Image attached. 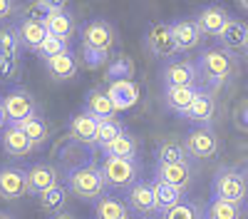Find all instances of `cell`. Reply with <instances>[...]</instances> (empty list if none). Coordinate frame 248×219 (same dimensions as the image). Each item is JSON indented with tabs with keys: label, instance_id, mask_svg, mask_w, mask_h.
<instances>
[{
	"label": "cell",
	"instance_id": "d4e9b609",
	"mask_svg": "<svg viewBox=\"0 0 248 219\" xmlns=\"http://www.w3.org/2000/svg\"><path fill=\"white\" fill-rule=\"evenodd\" d=\"M45 28L52 37H60L65 40V43H70V37L75 33V17L65 10V5H60L47 20H45Z\"/></svg>",
	"mask_w": 248,
	"mask_h": 219
},
{
	"label": "cell",
	"instance_id": "ffe728a7",
	"mask_svg": "<svg viewBox=\"0 0 248 219\" xmlns=\"http://www.w3.org/2000/svg\"><path fill=\"white\" fill-rule=\"evenodd\" d=\"M203 87H164V102L167 107L176 115H186L189 107L196 102V97L201 95Z\"/></svg>",
	"mask_w": 248,
	"mask_h": 219
},
{
	"label": "cell",
	"instance_id": "ee69618b",
	"mask_svg": "<svg viewBox=\"0 0 248 219\" xmlns=\"http://www.w3.org/2000/svg\"><path fill=\"white\" fill-rule=\"evenodd\" d=\"M238 8H241L243 13H248V0H241V3H238Z\"/></svg>",
	"mask_w": 248,
	"mask_h": 219
},
{
	"label": "cell",
	"instance_id": "4dcf8cb0",
	"mask_svg": "<svg viewBox=\"0 0 248 219\" xmlns=\"http://www.w3.org/2000/svg\"><path fill=\"white\" fill-rule=\"evenodd\" d=\"M206 219H243V204L211 199L209 207H206Z\"/></svg>",
	"mask_w": 248,
	"mask_h": 219
},
{
	"label": "cell",
	"instance_id": "836d02e7",
	"mask_svg": "<svg viewBox=\"0 0 248 219\" xmlns=\"http://www.w3.org/2000/svg\"><path fill=\"white\" fill-rule=\"evenodd\" d=\"M134 75V63L132 57L122 55V57H114L109 67H107V83H114V80H132Z\"/></svg>",
	"mask_w": 248,
	"mask_h": 219
},
{
	"label": "cell",
	"instance_id": "4316f807",
	"mask_svg": "<svg viewBox=\"0 0 248 219\" xmlns=\"http://www.w3.org/2000/svg\"><path fill=\"white\" fill-rule=\"evenodd\" d=\"M156 165H179V162H189V152H186L184 142L179 139H164L156 145Z\"/></svg>",
	"mask_w": 248,
	"mask_h": 219
},
{
	"label": "cell",
	"instance_id": "74e56055",
	"mask_svg": "<svg viewBox=\"0 0 248 219\" xmlns=\"http://www.w3.org/2000/svg\"><path fill=\"white\" fill-rule=\"evenodd\" d=\"M65 50H67V43H65V40L47 35V40H45L43 45H40L37 55L43 57V60H50V57H55V55H60V52H65Z\"/></svg>",
	"mask_w": 248,
	"mask_h": 219
},
{
	"label": "cell",
	"instance_id": "d6a6232c",
	"mask_svg": "<svg viewBox=\"0 0 248 219\" xmlns=\"http://www.w3.org/2000/svg\"><path fill=\"white\" fill-rule=\"evenodd\" d=\"M124 132H127V130L122 127V122H119V119H102V122H99V137H97V147H99V150H105L107 145H112L114 139H117V137H122Z\"/></svg>",
	"mask_w": 248,
	"mask_h": 219
},
{
	"label": "cell",
	"instance_id": "bcb514c9",
	"mask_svg": "<svg viewBox=\"0 0 248 219\" xmlns=\"http://www.w3.org/2000/svg\"><path fill=\"white\" fill-rule=\"evenodd\" d=\"M0 219H13L10 214H5V212H0Z\"/></svg>",
	"mask_w": 248,
	"mask_h": 219
},
{
	"label": "cell",
	"instance_id": "30bf717a",
	"mask_svg": "<svg viewBox=\"0 0 248 219\" xmlns=\"http://www.w3.org/2000/svg\"><path fill=\"white\" fill-rule=\"evenodd\" d=\"M124 199H127V207L139 214V217H149V214H159L156 212V199H154V189H152V182H144V179H139V182H134L127 194H124Z\"/></svg>",
	"mask_w": 248,
	"mask_h": 219
},
{
	"label": "cell",
	"instance_id": "60d3db41",
	"mask_svg": "<svg viewBox=\"0 0 248 219\" xmlns=\"http://www.w3.org/2000/svg\"><path fill=\"white\" fill-rule=\"evenodd\" d=\"M109 60V52H94V50H85V65L87 67H92V70H97V67H102Z\"/></svg>",
	"mask_w": 248,
	"mask_h": 219
},
{
	"label": "cell",
	"instance_id": "ab89813d",
	"mask_svg": "<svg viewBox=\"0 0 248 219\" xmlns=\"http://www.w3.org/2000/svg\"><path fill=\"white\" fill-rule=\"evenodd\" d=\"M0 77L3 80H15L17 77V60L0 57Z\"/></svg>",
	"mask_w": 248,
	"mask_h": 219
},
{
	"label": "cell",
	"instance_id": "277c9868",
	"mask_svg": "<svg viewBox=\"0 0 248 219\" xmlns=\"http://www.w3.org/2000/svg\"><path fill=\"white\" fill-rule=\"evenodd\" d=\"M102 174H105L107 189H129L134 182H139V162L124 157H105Z\"/></svg>",
	"mask_w": 248,
	"mask_h": 219
},
{
	"label": "cell",
	"instance_id": "9a60e30c",
	"mask_svg": "<svg viewBox=\"0 0 248 219\" xmlns=\"http://www.w3.org/2000/svg\"><path fill=\"white\" fill-rule=\"evenodd\" d=\"M169 28H171V35H174V40H176L179 52H186V50L199 48L201 40H203V33L199 30L196 20H189V17L174 20V23H169Z\"/></svg>",
	"mask_w": 248,
	"mask_h": 219
},
{
	"label": "cell",
	"instance_id": "f1b7e54d",
	"mask_svg": "<svg viewBox=\"0 0 248 219\" xmlns=\"http://www.w3.org/2000/svg\"><path fill=\"white\" fill-rule=\"evenodd\" d=\"M159 219H206V207H201L194 199H181L176 207H171L169 212H164Z\"/></svg>",
	"mask_w": 248,
	"mask_h": 219
},
{
	"label": "cell",
	"instance_id": "3957f363",
	"mask_svg": "<svg viewBox=\"0 0 248 219\" xmlns=\"http://www.w3.org/2000/svg\"><path fill=\"white\" fill-rule=\"evenodd\" d=\"M214 199H223L231 204H243L248 197V177L236 167H221L214 174Z\"/></svg>",
	"mask_w": 248,
	"mask_h": 219
},
{
	"label": "cell",
	"instance_id": "8992f818",
	"mask_svg": "<svg viewBox=\"0 0 248 219\" xmlns=\"http://www.w3.org/2000/svg\"><path fill=\"white\" fill-rule=\"evenodd\" d=\"M164 87H199L201 72L191 60H169L161 70Z\"/></svg>",
	"mask_w": 248,
	"mask_h": 219
},
{
	"label": "cell",
	"instance_id": "7a4b0ae2",
	"mask_svg": "<svg viewBox=\"0 0 248 219\" xmlns=\"http://www.w3.org/2000/svg\"><path fill=\"white\" fill-rule=\"evenodd\" d=\"M196 67L201 72V83H206L209 87H221L236 70V57L233 52L223 50V48H209L201 50Z\"/></svg>",
	"mask_w": 248,
	"mask_h": 219
},
{
	"label": "cell",
	"instance_id": "9c48e42d",
	"mask_svg": "<svg viewBox=\"0 0 248 219\" xmlns=\"http://www.w3.org/2000/svg\"><path fill=\"white\" fill-rule=\"evenodd\" d=\"M144 45L154 57H174L179 52L176 48V40L171 35V28L167 23H154L147 35H144Z\"/></svg>",
	"mask_w": 248,
	"mask_h": 219
},
{
	"label": "cell",
	"instance_id": "7dc6e473",
	"mask_svg": "<svg viewBox=\"0 0 248 219\" xmlns=\"http://www.w3.org/2000/svg\"><path fill=\"white\" fill-rule=\"evenodd\" d=\"M139 219H152V217H139Z\"/></svg>",
	"mask_w": 248,
	"mask_h": 219
},
{
	"label": "cell",
	"instance_id": "7402d4cb",
	"mask_svg": "<svg viewBox=\"0 0 248 219\" xmlns=\"http://www.w3.org/2000/svg\"><path fill=\"white\" fill-rule=\"evenodd\" d=\"M85 110L90 115H94L99 122L102 119H114V105L107 95V87H92L87 95H85Z\"/></svg>",
	"mask_w": 248,
	"mask_h": 219
},
{
	"label": "cell",
	"instance_id": "8d00e7d4",
	"mask_svg": "<svg viewBox=\"0 0 248 219\" xmlns=\"http://www.w3.org/2000/svg\"><path fill=\"white\" fill-rule=\"evenodd\" d=\"M60 5H62V3H52V0H35V3L28 5V17L45 23V20H47Z\"/></svg>",
	"mask_w": 248,
	"mask_h": 219
},
{
	"label": "cell",
	"instance_id": "5bb4252c",
	"mask_svg": "<svg viewBox=\"0 0 248 219\" xmlns=\"http://www.w3.org/2000/svg\"><path fill=\"white\" fill-rule=\"evenodd\" d=\"M60 185V172L52 165L37 162L28 169V194H45L47 189Z\"/></svg>",
	"mask_w": 248,
	"mask_h": 219
},
{
	"label": "cell",
	"instance_id": "f546056e",
	"mask_svg": "<svg viewBox=\"0 0 248 219\" xmlns=\"http://www.w3.org/2000/svg\"><path fill=\"white\" fill-rule=\"evenodd\" d=\"M15 127L23 130L35 147L45 145V142H47V137H50V130H47V125H45V119H43V117H37V115L30 117V119H25V122H17Z\"/></svg>",
	"mask_w": 248,
	"mask_h": 219
},
{
	"label": "cell",
	"instance_id": "83f0119b",
	"mask_svg": "<svg viewBox=\"0 0 248 219\" xmlns=\"http://www.w3.org/2000/svg\"><path fill=\"white\" fill-rule=\"evenodd\" d=\"M127 204L122 202V199H117V197H112V194H105L99 199V202L94 204V214H97V219H129V214H127Z\"/></svg>",
	"mask_w": 248,
	"mask_h": 219
},
{
	"label": "cell",
	"instance_id": "f35d334b",
	"mask_svg": "<svg viewBox=\"0 0 248 219\" xmlns=\"http://www.w3.org/2000/svg\"><path fill=\"white\" fill-rule=\"evenodd\" d=\"M233 125L241 132H248V97H243L233 110Z\"/></svg>",
	"mask_w": 248,
	"mask_h": 219
},
{
	"label": "cell",
	"instance_id": "8fae6325",
	"mask_svg": "<svg viewBox=\"0 0 248 219\" xmlns=\"http://www.w3.org/2000/svg\"><path fill=\"white\" fill-rule=\"evenodd\" d=\"M28 194V172L15 165L0 167V199H20Z\"/></svg>",
	"mask_w": 248,
	"mask_h": 219
},
{
	"label": "cell",
	"instance_id": "484cf974",
	"mask_svg": "<svg viewBox=\"0 0 248 219\" xmlns=\"http://www.w3.org/2000/svg\"><path fill=\"white\" fill-rule=\"evenodd\" d=\"M152 189H154V199H156V212L159 217L164 212H169L171 207H176L181 199H184V189L179 187H171L167 182H161V179H152Z\"/></svg>",
	"mask_w": 248,
	"mask_h": 219
},
{
	"label": "cell",
	"instance_id": "7bdbcfd3",
	"mask_svg": "<svg viewBox=\"0 0 248 219\" xmlns=\"http://www.w3.org/2000/svg\"><path fill=\"white\" fill-rule=\"evenodd\" d=\"M8 127V117H5V110H3V105H0V132H3Z\"/></svg>",
	"mask_w": 248,
	"mask_h": 219
},
{
	"label": "cell",
	"instance_id": "6da1fadb",
	"mask_svg": "<svg viewBox=\"0 0 248 219\" xmlns=\"http://www.w3.org/2000/svg\"><path fill=\"white\" fill-rule=\"evenodd\" d=\"M65 187L67 192H72L82 202H99L107 194V185H105V174H102V165L87 162L67 169L65 174Z\"/></svg>",
	"mask_w": 248,
	"mask_h": 219
},
{
	"label": "cell",
	"instance_id": "44dd1931",
	"mask_svg": "<svg viewBox=\"0 0 248 219\" xmlns=\"http://www.w3.org/2000/svg\"><path fill=\"white\" fill-rule=\"evenodd\" d=\"M216 40L221 43V48L229 50V52H236V50H243L246 52V45H248V25L243 23V20L231 17L229 25L221 30V35Z\"/></svg>",
	"mask_w": 248,
	"mask_h": 219
},
{
	"label": "cell",
	"instance_id": "5b68a950",
	"mask_svg": "<svg viewBox=\"0 0 248 219\" xmlns=\"http://www.w3.org/2000/svg\"><path fill=\"white\" fill-rule=\"evenodd\" d=\"M0 105H3V110H5L8 125L25 122V119L37 115V102L25 87H13L10 92H5V97L0 100Z\"/></svg>",
	"mask_w": 248,
	"mask_h": 219
},
{
	"label": "cell",
	"instance_id": "603a6c76",
	"mask_svg": "<svg viewBox=\"0 0 248 219\" xmlns=\"http://www.w3.org/2000/svg\"><path fill=\"white\" fill-rule=\"evenodd\" d=\"M214 112H216V100H214L211 90H201V95L196 97V102L189 107V112L184 115V119L199 122V125H209L214 119Z\"/></svg>",
	"mask_w": 248,
	"mask_h": 219
},
{
	"label": "cell",
	"instance_id": "d6986e66",
	"mask_svg": "<svg viewBox=\"0 0 248 219\" xmlns=\"http://www.w3.org/2000/svg\"><path fill=\"white\" fill-rule=\"evenodd\" d=\"M17 30V37H20V45H23L25 50H32L37 52L40 45L47 40V28L45 23H40V20H32V17H25V20H20V25L15 28Z\"/></svg>",
	"mask_w": 248,
	"mask_h": 219
},
{
	"label": "cell",
	"instance_id": "ac0fdd59",
	"mask_svg": "<svg viewBox=\"0 0 248 219\" xmlns=\"http://www.w3.org/2000/svg\"><path fill=\"white\" fill-rule=\"evenodd\" d=\"M0 147H3V152L10 154V157H25L35 150V145L28 139V135L15 125H8L0 132Z\"/></svg>",
	"mask_w": 248,
	"mask_h": 219
},
{
	"label": "cell",
	"instance_id": "ba28073f",
	"mask_svg": "<svg viewBox=\"0 0 248 219\" xmlns=\"http://www.w3.org/2000/svg\"><path fill=\"white\" fill-rule=\"evenodd\" d=\"M184 147L194 159H211L218 154V137L211 127H196L184 137Z\"/></svg>",
	"mask_w": 248,
	"mask_h": 219
},
{
	"label": "cell",
	"instance_id": "cb8c5ba5",
	"mask_svg": "<svg viewBox=\"0 0 248 219\" xmlns=\"http://www.w3.org/2000/svg\"><path fill=\"white\" fill-rule=\"evenodd\" d=\"M45 67H47V72L55 80H72L77 75V70H79V63H77V57L70 50H65V52L45 60Z\"/></svg>",
	"mask_w": 248,
	"mask_h": 219
},
{
	"label": "cell",
	"instance_id": "4fadbf2b",
	"mask_svg": "<svg viewBox=\"0 0 248 219\" xmlns=\"http://www.w3.org/2000/svg\"><path fill=\"white\" fill-rule=\"evenodd\" d=\"M194 20H196L199 30L203 33V37L206 35H209V37H218L221 30L229 25L231 15H229V10L221 8V5H206L203 10H199V15Z\"/></svg>",
	"mask_w": 248,
	"mask_h": 219
},
{
	"label": "cell",
	"instance_id": "e575fe53",
	"mask_svg": "<svg viewBox=\"0 0 248 219\" xmlns=\"http://www.w3.org/2000/svg\"><path fill=\"white\" fill-rule=\"evenodd\" d=\"M20 37H17V30L15 28H0V57H13L17 60V52H20Z\"/></svg>",
	"mask_w": 248,
	"mask_h": 219
},
{
	"label": "cell",
	"instance_id": "2e32d148",
	"mask_svg": "<svg viewBox=\"0 0 248 219\" xmlns=\"http://www.w3.org/2000/svg\"><path fill=\"white\" fill-rule=\"evenodd\" d=\"M154 179H161L171 187H179V189H189V185L194 182V169L189 162H179V165H156L154 169Z\"/></svg>",
	"mask_w": 248,
	"mask_h": 219
},
{
	"label": "cell",
	"instance_id": "c3c4849f",
	"mask_svg": "<svg viewBox=\"0 0 248 219\" xmlns=\"http://www.w3.org/2000/svg\"><path fill=\"white\" fill-rule=\"evenodd\" d=\"M246 52H248V45H246Z\"/></svg>",
	"mask_w": 248,
	"mask_h": 219
},
{
	"label": "cell",
	"instance_id": "f6af8a7d",
	"mask_svg": "<svg viewBox=\"0 0 248 219\" xmlns=\"http://www.w3.org/2000/svg\"><path fill=\"white\" fill-rule=\"evenodd\" d=\"M55 219H75V217H70V214H60V217H55Z\"/></svg>",
	"mask_w": 248,
	"mask_h": 219
},
{
	"label": "cell",
	"instance_id": "1f68e13d",
	"mask_svg": "<svg viewBox=\"0 0 248 219\" xmlns=\"http://www.w3.org/2000/svg\"><path fill=\"white\" fill-rule=\"evenodd\" d=\"M105 157H124V159H137V139L129 135V132H124L122 137H117L112 145H107L105 150Z\"/></svg>",
	"mask_w": 248,
	"mask_h": 219
},
{
	"label": "cell",
	"instance_id": "7c38bea8",
	"mask_svg": "<svg viewBox=\"0 0 248 219\" xmlns=\"http://www.w3.org/2000/svg\"><path fill=\"white\" fill-rule=\"evenodd\" d=\"M70 137L75 142L85 145V147H97V137H99V119L90 115L87 110L77 112L70 119Z\"/></svg>",
	"mask_w": 248,
	"mask_h": 219
},
{
	"label": "cell",
	"instance_id": "52a82bcc",
	"mask_svg": "<svg viewBox=\"0 0 248 219\" xmlns=\"http://www.w3.org/2000/svg\"><path fill=\"white\" fill-rule=\"evenodd\" d=\"M114 40H117V33L107 20H90V23L82 28V50L109 52Z\"/></svg>",
	"mask_w": 248,
	"mask_h": 219
},
{
	"label": "cell",
	"instance_id": "d590c367",
	"mask_svg": "<svg viewBox=\"0 0 248 219\" xmlns=\"http://www.w3.org/2000/svg\"><path fill=\"white\" fill-rule=\"evenodd\" d=\"M65 199H67V187L57 185V187L47 189L45 194H40V207H43L45 212H57V209H62Z\"/></svg>",
	"mask_w": 248,
	"mask_h": 219
},
{
	"label": "cell",
	"instance_id": "b9f144b4",
	"mask_svg": "<svg viewBox=\"0 0 248 219\" xmlns=\"http://www.w3.org/2000/svg\"><path fill=\"white\" fill-rule=\"evenodd\" d=\"M17 5L13 3V0H0V20H3V17H8L13 10H15Z\"/></svg>",
	"mask_w": 248,
	"mask_h": 219
},
{
	"label": "cell",
	"instance_id": "e0dca14e",
	"mask_svg": "<svg viewBox=\"0 0 248 219\" xmlns=\"http://www.w3.org/2000/svg\"><path fill=\"white\" fill-rule=\"evenodd\" d=\"M107 95L112 100V105L114 110H129L137 105V100H139V87L134 80H114V83L107 85Z\"/></svg>",
	"mask_w": 248,
	"mask_h": 219
}]
</instances>
